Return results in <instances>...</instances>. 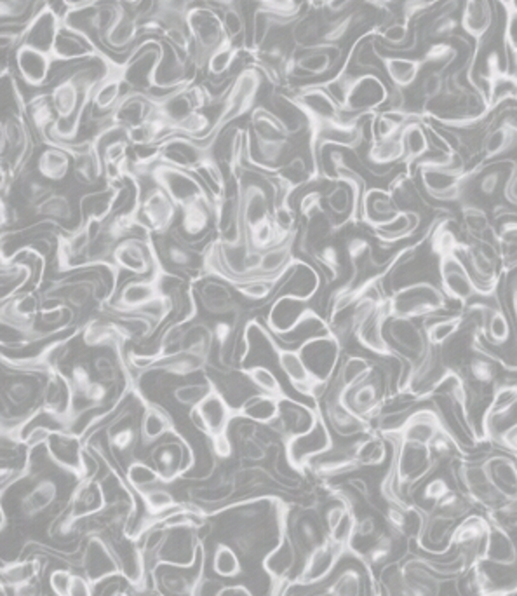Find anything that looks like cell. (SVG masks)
<instances>
[{"mask_svg": "<svg viewBox=\"0 0 517 596\" xmlns=\"http://www.w3.org/2000/svg\"><path fill=\"white\" fill-rule=\"evenodd\" d=\"M186 32L190 37V44L194 46V60L197 66H206V61L211 53L224 44L227 37L222 16L206 5H197L186 11L185 16Z\"/></svg>", "mask_w": 517, "mask_h": 596, "instance_id": "obj_1", "label": "cell"}, {"mask_svg": "<svg viewBox=\"0 0 517 596\" xmlns=\"http://www.w3.org/2000/svg\"><path fill=\"white\" fill-rule=\"evenodd\" d=\"M445 294L430 283H414L404 287L387 300L389 316L398 317H422L445 309Z\"/></svg>", "mask_w": 517, "mask_h": 596, "instance_id": "obj_2", "label": "cell"}, {"mask_svg": "<svg viewBox=\"0 0 517 596\" xmlns=\"http://www.w3.org/2000/svg\"><path fill=\"white\" fill-rule=\"evenodd\" d=\"M199 549L201 544L195 527L190 525L166 527V534L156 553V560L159 565H174L188 569L194 565Z\"/></svg>", "mask_w": 517, "mask_h": 596, "instance_id": "obj_3", "label": "cell"}, {"mask_svg": "<svg viewBox=\"0 0 517 596\" xmlns=\"http://www.w3.org/2000/svg\"><path fill=\"white\" fill-rule=\"evenodd\" d=\"M441 255V281L446 297L467 302L475 295H481V290L474 283L470 272L467 271L461 256H457V244H446L443 238Z\"/></svg>", "mask_w": 517, "mask_h": 596, "instance_id": "obj_4", "label": "cell"}, {"mask_svg": "<svg viewBox=\"0 0 517 596\" xmlns=\"http://www.w3.org/2000/svg\"><path fill=\"white\" fill-rule=\"evenodd\" d=\"M154 180L171 197L176 206L185 208L199 201H208L206 188L186 170L164 163L154 170Z\"/></svg>", "mask_w": 517, "mask_h": 596, "instance_id": "obj_5", "label": "cell"}, {"mask_svg": "<svg viewBox=\"0 0 517 596\" xmlns=\"http://www.w3.org/2000/svg\"><path fill=\"white\" fill-rule=\"evenodd\" d=\"M333 448V439L324 418L317 417L316 425L300 436L287 439L286 455L293 468H303L310 464L316 457L330 452Z\"/></svg>", "mask_w": 517, "mask_h": 596, "instance_id": "obj_6", "label": "cell"}, {"mask_svg": "<svg viewBox=\"0 0 517 596\" xmlns=\"http://www.w3.org/2000/svg\"><path fill=\"white\" fill-rule=\"evenodd\" d=\"M233 414L235 412L230 409L224 394L213 384L211 391L194 407L190 417L194 420L195 427H199L202 432H206L211 438V436L227 432Z\"/></svg>", "mask_w": 517, "mask_h": 596, "instance_id": "obj_7", "label": "cell"}, {"mask_svg": "<svg viewBox=\"0 0 517 596\" xmlns=\"http://www.w3.org/2000/svg\"><path fill=\"white\" fill-rule=\"evenodd\" d=\"M432 468L434 454L430 450V445L401 439L396 461V477L401 485L416 483L418 479L427 477Z\"/></svg>", "mask_w": 517, "mask_h": 596, "instance_id": "obj_8", "label": "cell"}, {"mask_svg": "<svg viewBox=\"0 0 517 596\" xmlns=\"http://www.w3.org/2000/svg\"><path fill=\"white\" fill-rule=\"evenodd\" d=\"M263 335L269 340L270 348L274 349L278 363L283 368V371L286 373V377L289 378V382L293 384V387H296V391L301 393V394H305V396H314L316 386L319 384V380H316L314 375L308 371V368H307L305 361L301 358L300 351H291V349H286V348H281L276 342L274 335L269 333V332H265V330H263Z\"/></svg>", "mask_w": 517, "mask_h": 596, "instance_id": "obj_9", "label": "cell"}, {"mask_svg": "<svg viewBox=\"0 0 517 596\" xmlns=\"http://www.w3.org/2000/svg\"><path fill=\"white\" fill-rule=\"evenodd\" d=\"M82 567L86 572V579L91 585H98L105 579L114 577L120 572L112 546H109L100 537H91L86 544V551L82 556Z\"/></svg>", "mask_w": 517, "mask_h": 596, "instance_id": "obj_10", "label": "cell"}, {"mask_svg": "<svg viewBox=\"0 0 517 596\" xmlns=\"http://www.w3.org/2000/svg\"><path fill=\"white\" fill-rule=\"evenodd\" d=\"M461 28L475 41V53L472 57V63L477 58L481 44L488 37L493 27V9L490 0H465L460 16ZM472 68V65H470ZM468 68V70H470Z\"/></svg>", "mask_w": 517, "mask_h": 596, "instance_id": "obj_11", "label": "cell"}, {"mask_svg": "<svg viewBox=\"0 0 517 596\" xmlns=\"http://www.w3.org/2000/svg\"><path fill=\"white\" fill-rule=\"evenodd\" d=\"M279 414L278 418L274 420V424H278L279 432H283L287 439L305 434L308 432L319 417V412L310 410L308 407L291 400V398H281L279 401Z\"/></svg>", "mask_w": 517, "mask_h": 596, "instance_id": "obj_12", "label": "cell"}, {"mask_svg": "<svg viewBox=\"0 0 517 596\" xmlns=\"http://www.w3.org/2000/svg\"><path fill=\"white\" fill-rule=\"evenodd\" d=\"M176 204L171 197L161 188L156 187L143 201L140 215L147 220V227L156 233H166L176 218Z\"/></svg>", "mask_w": 517, "mask_h": 596, "instance_id": "obj_13", "label": "cell"}, {"mask_svg": "<svg viewBox=\"0 0 517 596\" xmlns=\"http://www.w3.org/2000/svg\"><path fill=\"white\" fill-rule=\"evenodd\" d=\"M340 553H342V549L337 547L335 544H331L326 539V542H323L321 546H317L316 549L310 551V554L307 558V563H305V569L300 574L298 585L308 586V585H317L323 579H326L331 574V570L335 569Z\"/></svg>", "mask_w": 517, "mask_h": 596, "instance_id": "obj_14", "label": "cell"}, {"mask_svg": "<svg viewBox=\"0 0 517 596\" xmlns=\"http://www.w3.org/2000/svg\"><path fill=\"white\" fill-rule=\"evenodd\" d=\"M486 475L490 478L495 490L500 493V497L509 502L517 504V464L506 455H495L490 457L483 464Z\"/></svg>", "mask_w": 517, "mask_h": 596, "instance_id": "obj_15", "label": "cell"}, {"mask_svg": "<svg viewBox=\"0 0 517 596\" xmlns=\"http://www.w3.org/2000/svg\"><path fill=\"white\" fill-rule=\"evenodd\" d=\"M115 265L118 269L134 272V274H147L152 269V251L150 248L140 239H125L118 242L112 251Z\"/></svg>", "mask_w": 517, "mask_h": 596, "instance_id": "obj_16", "label": "cell"}, {"mask_svg": "<svg viewBox=\"0 0 517 596\" xmlns=\"http://www.w3.org/2000/svg\"><path fill=\"white\" fill-rule=\"evenodd\" d=\"M399 211L392 194L384 188H371L362 199V218L375 229L389 224Z\"/></svg>", "mask_w": 517, "mask_h": 596, "instance_id": "obj_17", "label": "cell"}, {"mask_svg": "<svg viewBox=\"0 0 517 596\" xmlns=\"http://www.w3.org/2000/svg\"><path fill=\"white\" fill-rule=\"evenodd\" d=\"M105 493L102 488V483L93 481V479H84L77 490L72 495L70 502V513L77 520L98 515L105 509Z\"/></svg>", "mask_w": 517, "mask_h": 596, "instance_id": "obj_18", "label": "cell"}, {"mask_svg": "<svg viewBox=\"0 0 517 596\" xmlns=\"http://www.w3.org/2000/svg\"><path fill=\"white\" fill-rule=\"evenodd\" d=\"M484 560L497 565H511L516 562L517 544L504 527L488 529Z\"/></svg>", "mask_w": 517, "mask_h": 596, "instance_id": "obj_19", "label": "cell"}, {"mask_svg": "<svg viewBox=\"0 0 517 596\" xmlns=\"http://www.w3.org/2000/svg\"><path fill=\"white\" fill-rule=\"evenodd\" d=\"M296 562V551L294 542L287 536L286 532L281 536L279 542L269 551V554L263 560V569L270 574L272 579H285L287 574L293 570Z\"/></svg>", "mask_w": 517, "mask_h": 596, "instance_id": "obj_20", "label": "cell"}, {"mask_svg": "<svg viewBox=\"0 0 517 596\" xmlns=\"http://www.w3.org/2000/svg\"><path fill=\"white\" fill-rule=\"evenodd\" d=\"M57 497V486L55 481L51 479H41L37 481L28 492L27 495L21 499L19 502V509L25 516L32 518L41 515L42 511H48Z\"/></svg>", "mask_w": 517, "mask_h": 596, "instance_id": "obj_21", "label": "cell"}, {"mask_svg": "<svg viewBox=\"0 0 517 596\" xmlns=\"http://www.w3.org/2000/svg\"><path fill=\"white\" fill-rule=\"evenodd\" d=\"M378 58L384 63L385 72L398 91L411 88L418 80L423 68V61L413 58L404 57H378Z\"/></svg>", "mask_w": 517, "mask_h": 596, "instance_id": "obj_22", "label": "cell"}, {"mask_svg": "<svg viewBox=\"0 0 517 596\" xmlns=\"http://www.w3.org/2000/svg\"><path fill=\"white\" fill-rule=\"evenodd\" d=\"M279 400L267 396L263 393L251 394L246 398L240 405V409L233 414V417H242L246 420H253L258 424H270L278 418L279 414Z\"/></svg>", "mask_w": 517, "mask_h": 596, "instance_id": "obj_23", "label": "cell"}, {"mask_svg": "<svg viewBox=\"0 0 517 596\" xmlns=\"http://www.w3.org/2000/svg\"><path fill=\"white\" fill-rule=\"evenodd\" d=\"M161 290L154 281H133L124 287L118 297V305L124 310H141L148 303L161 297Z\"/></svg>", "mask_w": 517, "mask_h": 596, "instance_id": "obj_24", "label": "cell"}, {"mask_svg": "<svg viewBox=\"0 0 517 596\" xmlns=\"http://www.w3.org/2000/svg\"><path fill=\"white\" fill-rule=\"evenodd\" d=\"M404 161L413 163L423 157L429 150V138L423 126L418 120H409L401 129Z\"/></svg>", "mask_w": 517, "mask_h": 596, "instance_id": "obj_25", "label": "cell"}, {"mask_svg": "<svg viewBox=\"0 0 517 596\" xmlns=\"http://www.w3.org/2000/svg\"><path fill=\"white\" fill-rule=\"evenodd\" d=\"M227 281H208L201 292L202 305L213 314H229L233 309V297Z\"/></svg>", "mask_w": 517, "mask_h": 596, "instance_id": "obj_26", "label": "cell"}, {"mask_svg": "<svg viewBox=\"0 0 517 596\" xmlns=\"http://www.w3.org/2000/svg\"><path fill=\"white\" fill-rule=\"evenodd\" d=\"M240 373L251 382V386H255L260 393L272 396L276 400H281L286 396L281 382L278 380V377L274 375L272 370H269L267 366H251V368H244L240 370Z\"/></svg>", "mask_w": 517, "mask_h": 596, "instance_id": "obj_27", "label": "cell"}, {"mask_svg": "<svg viewBox=\"0 0 517 596\" xmlns=\"http://www.w3.org/2000/svg\"><path fill=\"white\" fill-rule=\"evenodd\" d=\"M368 159L378 166H391L396 161L404 159V147H402L401 133L391 138L375 140L368 152Z\"/></svg>", "mask_w": 517, "mask_h": 596, "instance_id": "obj_28", "label": "cell"}, {"mask_svg": "<svg viewBox=\"0 0 517 596\" xmlns=\"http://www.w3.org/2000/svg\"><path fill=\"white\" fill-rule=\"evenodd\" d=\"M141 438L145 443L159 441L168 432H174L171 418L168 417L161 409L150 407L145 410V416L141 418Z\"/></svg>", "mask_w": 517, "mask_h": 596, "instance_id": "obj_29", "label": "cell"}, {"mask_svg": "<svg viewBox=\"0 0 517 596\" xmlns=\"http://www.w3.org/2000/svg\"><path fill=\"white\" fill-rule=\"evenodd\" d=\"M53 105L59 118H70L80 114V91L77 82H61L53 93Z\"/></svg>", "mask_w": 517, "mask_h": 596, "instance_id": "obj_30", "label": "cell"}, {"mask_svg": "<svg viewBox=\"0 0 517 596\" xmlns=\"http://www.w3.org/2000/svg\"><path fill=\"white\" fill-rule=\"evenodd\" d=\"M211 220L209 201H199L183 208V229L190 236L206 233Z\"/></svg>", "mask_w": 517, "mask_h": 596, "instance_id": "obj_31", "label": "cell"}, {"mask_svg": "<svg viewBox=\"0 0 517 596\" xmlns=\"http://www.w3.org/2000/svg\"><path fill=\"white\" fill-rule=\"evenodd\" d=\"M70 170V156L59 149H48L39 159V172L44 179H65Z\"/></svg>", "mask_w": 517, "mask_h": 596, "instance_id": "obj_32", "label": "cell"}, {"mask_svg": "<svg viewBox=\"0 0 517 596\" xmlns=\"http://www.w3.org/2000/svg\"><path fill=\"white\" fill-rule=\"evenodd\" d=\"M213 570L220 576V577H237L242 572V565H240V558L237 554V551L229 546V544H218L213 554Z\"/></svg>", "mask_w": 517, "mask_h": 596, "instance_id": "obj_33", "label": "cell"}, {"mask_svg": "<svg viewBox=\"0 0 517 596\" xmlns=\"http://www.w3.org/2000/svg\"><path fill=\"white\" fill-rule=\"evenodd\" d=\"M463 323V316H450V317H443L436 323H432L430 326L425 328V337L429 346H441L445 342H448L450 339H453L459 333L460 326Z\"/></svg>", "mask_w": 517, "mask_h": 596, "instance_id": "obj_34", "label": "cell"}, {"mask_svg": "<svg viewBox=\"0 0 517 596\" xmlns=\"http://www.w3.org/2000/svg\"><path fill=\"white\" fill-rule=\"evenodd\" d=\"M237 53H239L237 46H235L230 39H225L224 44L218 46V48L211 53V57L208 58V61H206L208 72H209L211 75H215V77H220V75L227 73L230 68H232V65H233V60H235Z\"/></svg>", "mask_w": 517, "mask_h": 596, "instance_id": "obj_35", "label": "cell"}, {"mask_svg": "<svg viewBox=\"0 0 517 596\" xmlns=\"http://www.w3.org/2000/svg\"><path fill=\"white\" fill-rule=\"evenodd\" d=\"M127 481L133 488L140 490V492H145V490H150L154 488L157 483H161L163 479L159 477L157 470L145 464V462H133L129 468H127Z\"/></svg>", "mask_w": 517, "mask_h": 596, "instance_id": "obj_36", "label": "cell"}, {"mask_svg": "<svg viewBox=\"0 0 517 596\" xmlns=\"http://www.w3.org/2000/svg\"><path fill=\"white\" fill-rule=\"evenodd\" d=\"M141 495L145 499V504H147V509H148L150 516H164L166 513H170L176 508V500L168 490L154 486L150 490L141 492Z\"/></svg>", "mask_w": 517, "mask_h": 596, "instance_id": "obj_37", "label": "cell"}, {"mask_svg": "<svg viewBox=\"0 0 517 596\" xmlns=\"http://www.w3.org/2000/svg\"><path fill=\"white\" fill-rule=\"evenodd\" d=\"M19 66H21L23 73L28 77V80L41 82L46 77L48 60L39 51L23 50V51H19Z\"/></svg>", "mask_w": 517, "mask_h": 596, "instance_id": "obj_38", "label": "cell"}, {"mask_svg": "<svg viewBox=\"0 0 517 596\" xmlns=\"http://www.w3.org/2000/svg\"><path fill=\"white\" fill-rule=\"evenodd\" d=\"M110 436V445L112 448L124 454V452H129L136 439H138V432H136V427L131 424V422H124V418H120L118 422H115L109 432Z\"/></svg>", "mask_w": 517, "mask_h": 596, "instance_id": "obj_39", "label": "cell"}, {"mask_svg": "<svg viewBox=\"0 0 517 596\" xmlns=\"http://www.w3.org/2000/svg\"><path fill=\"white\" fill-rule=\"evenodd\" d=\"M37 565L34 562H21V563H12L5 569L0 570V577L5 586H18L28 581H34L37 576Z\"/></svg>", "mask_w": 517, "mask_h": 596, "instance_id": "obj_40", "label": "cell"}, {"mask_svg": "<svg viewBox=\"0 0 517 596\" xmlns=\"http://www.w3.org/2000/svg\"><path fill=\"white\" fill-rule=\"evenodd\" d=\"M294 540L300 544V547H303L305 551H312L317 546H321L323 542H326L323 536H321V529L317 523H314L312 520H300L296 525V532H294Z\"/></svg>", "mask_w": 517, "mask_h": 596, "instance_id": "obj_41", "label": "cell"}, {"mask_svg": "<svg viewBox=\"0 0 517 596\" xmlns=\"http://www.w3.org/2000/svg\"><path fill=\"white\" fill-rule=\"evenodd\" d=\"M486 326H488V339L491 340V344L502 346V344L507 342V339L511 335V325H509L507 316L502 310L491 312Z\"/></svg>", "mask_w": 517, "mask_h": 596, "instance_id": "obj_42", "label": "cell"}, {"mask_svg": "<svg viewBox=\"0 0 517 596\" xmlns=\"http://www.w3.org/2000/svg\"><path fill=\"white\" fill-rule=\"evenodd\" d=\"M118 96H120V80L118 79H107L95 91V105L102 111L110 109L117 103Z\"/></svg>", "mask_w": 517, "mask_h": 596, "instance_id": "obj_43", "label": "cell"}, {"mask_svg": "<svg viewBox=\"0 0 517 596\" xmlns=\"http://www.w3.org/2000/svg\"><path fill=\"white\" fill-rule=\"evenodd\" d=\"M213 387V382L208 384H186L181 386L174 391V398L181 403V405H192L195 407Z\"/></svg>", "mask_w": 517, "mask_h": 596, "instance_id": "obj_44", "label": "cell"}, {"mask_svg": "<svg viewBox=\"0 0 517 596\" xmlns=\"http://www.w3.org/2000/svg\"><path fill=\"white\" fill-rule=\"evenodd\" d=\"M359 576L354 570H346L344 572L337 583L330 588V595L331 596H359L361 595V585H359Z\"/></svg>", "mask_w": 517, "mask_h": 596, "instance_id": "obj_45", "label": "cell"}, {"mask_svg": "<svg viewBox=\"0 0 517 596\" xmlns=\"http://www.w3.org/2000/svg\"><path fill=\"white\" fill-rule=\"evenodd\" d=\"M39 211L46 217H53V218H68L72 210L70 204L65 197L61 195H55V197H48L39 204Z\"/></svg>", "mask_w": 517, "mask_h": 596, "instance_id": "obj_46", "label": "cell"}, {"mask_svg": "<svg viewBox=\"0 0 517 596\" xmlns=\"http://www.w3.org/2000/svg\"><path fill=\"white\" fill-rule=\"evenodd\" d=\"M32 393H34V389H32V384H28V380H12L5 387V396L14 405L27 403L30 400Z\"/></svg>", "mask_w": 517, "mask_h": 596, "instance_id": "obj_47", "label": "cell"}, {"mask_svg": "<svg viewBox=\"0 0 517 596\" xmlns=\"http://www.w3.org/2000/svg\"><path fill=\"white\" fill-rule=\"evenodd\" d=\"M57 53L59 57H80L86 53L89 48L84 42V39H72V37H57Z\"/></svg>", "mask_w": 517, "mask_h": 596, "instance_id": "obj_48", "label": "cell"}, {"mask_svg": "<svg viewBox=\"0 0 517 596\" xmlns=\"http://www.w3.org/2000/svg\"><path fill=\"white\" fill-rule=\"evenodd\" d=\"M382 39L387 41L389 44L392 46H399V44H404L407 41V35H409V23L406 21H396V23H391L387 25L384 30H382Z\"/></svg>", "mask_w": 517, "mask_h": 596, "instance_id": "obj_49", "label": "cell"}, {"mask_svg": "<svg viewBox=\"0 0 517 596\" xmlns=\"http://www.w3.org/2000/svg\"><path fill=\"white\" fill-rule=\"evenodd\" d=\"M166 258L176 267H188L192 264V251L181 242H172L166 249Z\"/></svg>", "mask_w": 517, "mask_h": 596, "instance_id": "obj_50", "label": "cell"}, {"mask_svg": "<svg viewBox=\"0 0 517 596\" xmlns=\"http://www.w3.org/2000/svg\"><path fill=\"white\" fill-rule=\"evenodd\" d=\"M73 574L70 570H55L49 577V586L57 596H68Z\"/></svg>", "mask_w": 517, "mask_h": 596, "instance_id": "obj_51", "label": "cell"}, {"mask_svg": "<svg viewBox=\"0 0 517 596\" xmlns=\"http://www.w3.org/2000/svg\"><path fill=\"white\" fill-rule=\"evenodd\" d=\"M448 493H450V486L443 478H436L425 486V499L432 502H439Z\"/></svg>", "mask_w": 517, "mask_h": 596, "instance_id": "obj_52", "label": "cell"}, {"mask_svg": "<svg viewBox=\"0 0 517 596\" xmlns=\"http://www.w3.org/2000/svg\"><path fill=\"white\" fill-rule=\"evenodd\" d=\"M319 208H321V195L317 192H312V194L305 195L300 202V213L305 218H312Z\"/></svg>", "mask_w": 517, "mask_h": 596, "instance_id": "obj_53", "label": "cell"}, {"mask_svg": "<svg viewBox=\"0 0 517 596\" xmlns=\"http://www.w3.org/2000/svg\"><path fill=\"white\" fill-rule=\"evenodd\" d=\"M211 445H213V452L222 457L227 459L232 455V441H230L229 434L222 432L217 436H211Z\"/></svg>", "mask_w": 517, "mask_h": 596, "instance_id": "obj_54", "label": "cell"}, {"mask_svg": "<svg viewBox=\"0 0 517 596\" xmlns=\"http://www.w3.org/2000/svg\"><path fill=\"white\" fill-rule=\"evenodd\" d=\"M68 596H93V585L82 576H73Z\"/></svg>", "mask_w": 517, "mask_h": 596, "instance_id": "obj_55", "label": "cell"}, {"mask_svg": "<svg viewBox=\"0 0 517 596\" xmlns=\"http://www.w3.org/2000/svg\"><path fill=\"white\" fill-rule=\"evenodd\" d=\"M504 9H506V18H514L517 16V0H497Z\"/></svg>", "mask_w": 517, "mask_h": 596, "instance_id": "obj_56", "label": "cell"}, {"mask_svg": "<svg viewBox=\"0 0 517 596\" xmlns=\"http://www.w3.org/2000/svg\"><path fill=\"white\" fill-rule=\"evenodd\" d=\"M375 7H378V9H387L391 4H394L396 0H369Z\"/></svg>", "mask_w": 517, "mask_h": 596, "instance_id": "obj_57", "label": "cell"}, {"mask_svg": "<svg viewBox=\"0 0 517 596\" xmlns=\"http://www.w3.org/2000/svg\"><path fill=\"white\" fill-rule=\"evenodd\" d=\"M112 596H129V595H127L125 592H120V590H118V592H115L114 595Z\"/></svg>", "mask_w": 517, "mask_h": 596, "instance_id": "obj_58", "label": "cell"}, {"mask_svg": "<svg viewBox=\"0 0 517 596\" xmlns=\"http://www.w3.org/2000/svg\"><path fill=\"white\" fill-rule=\"evenodd\" d=\"M513 60H514V65H516L517 68V50H514V51H513Z\"/></svg>", "mask_w": 517, "mask_h": 596, "instance_id": "obj_59", "label": "cell"}]
</instances>
